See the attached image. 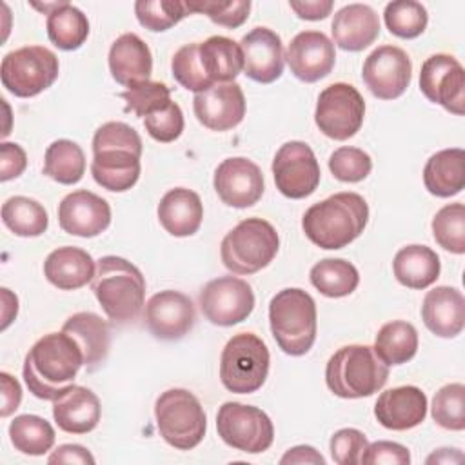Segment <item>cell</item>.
<instances>
[{"label":"cell","mask_w":465,"mask_h":465,"mask_svg":"<svg viewBox=\"0 0 465 465\" xmlns=\"http://www.w3.org/2000/svg\"><path fill=\"white\" fill-rule=\"evenodd\" d=\"M96 262L93 256L73 245L58 247L44 262V276L51 285L62 291H74L93 282Z\"/></svg>","instance_id":"cell-28"},{"label":"cell","mask_w":465,"mask_h":465,"mask_svg":"<svg viewBox=\"0 0 465 465\" xmlns=\"http://www.w3.org/2000/svg\"><path fill=\"white\" fill-rule=\"evenodd\" d=\"M56 54L44 45H25L2 58V85L18 98H31L45 91L58 78Z\"/></svg>","instance_id":"cell-10"},{"label":"cell","mask_w":465,"mask_h":465,"mask_svg":"<svg viewBox=\"0 0 465 465\" xmlns=\"http://www.w3.org/2000/svg\"><path fill=\"white\" fill-rule=\"evenodd\" d=\"M140 134L124 122H107L93 136L91 174L107 191H129L140 178Z\"/></svg>","instance_id":"cell-2"},{"label":"cell","mask_w":465,"mask_h":465,"mask_svg":"<svg viewBox=\"0 0 465 465\" xmlns=\"http://www.w3.org/2000/svg\"><path fill=\"white\" fill-rule=\"evenodd\" d=\"M160 436L178 450L194 449L205 436L207 418L200 400L187 389H167L154 403Z\"/></svg>","instance_id":"cell-8"},{"label":"cell","mask_w":465,"mask_h":465,"mask_svg":"<svg viewBox=\"0 0 465 465\" xmlns=\"http://www.w3.org/2000/svg\"><path fill=\"white\" fill-rule=\"evenodd\" d=\"M198 53L207 78L214 84H229L243 71V54L240 44L227 36H209L198 42Z\"/></svg>","instance_id":"cell-33"},{"label":"cell","mask_w":465,"mask_h":465,"mask_svg":"<svg viewBox=\"0 0 465 465\" xmlns=\"http://www.w3.org/2000/svg\"><path fill=\"white\" fill-rule=\"evenodd\" d=\"M82 367V349L67 332L60 331L35 341L25 354L22 374L33 396L53 401L73 385Z\"/></svg>","instance_id":"cell-1"},{"label":"cell","mask_w":465,"mask_h":465,"mask_svg":"<svg viewBox=\"0 0 465 465\" xmlns=\"http://www.w3.org/2000/svg\"><path fill=\"white\" fill-rule=\"evenodd\" d=\"M432 420L447 430L465 429V385L449 383L443 385L432 398L430 407Z\"/></svg>","instance_id":"cell-42"},{"label":"cell","mask_w":465,"mask_h":465,"mask_svg":"<svg viewBox=\"0 0 465 465\" xmlns=\"http://www.w3.org/2000/svg\"><path fill=\"white\" fill-rule=\"evenodd\" d=\"M62 231L80 238H94L111 223V207L102 196L80 189L73 191L58 205Z\"/></svg>","instance_id":"cell-21"},{"label":"cell","mask_w":465,"mask_h":465,"mask_svg":"<svg viewBox=\"0 0 465 465\" xmlns=\"http://www.w3.org/2000/svg\"><path fill=\"white\" fill-rule=\"evenodd\" d=\"M143 320L154 338L174 341L183 338L193 329L196 312L187 294L165 289L147 300Z\"/></svg>","instance_id":"cell-17"},{"label":"cell","mask_w":465,"mask_h":465,"mask_svg":"<svg viewBox=\"0 0 465 465\" xmlns=\"http://www.w3.org/2000/svg\"><path fill=\"white\" fill-rule=\"evenodd\" d=\"M47 463H94V456L82 445L64 443L56 450H53L47 458Z\"/></svg>","instance_id":"cell-53"},{"label":"cell","mask_w":465,"mask_h":465,"mask_svg":"<svg viewBox=\"0 0 465 465\" xmlns=\"http://www.w3.org/2000/svg\"><path fill=\"white\" fill-rule=\"evenodd\" d=\"M378 423L391 430L418 427L427 416V396L416 385H401L383 391L374 403Z\"/></svg>","instance_id":"cell-23"},{"label":"cell","mask_w":465,"mask_h":465,"mask_svg":"<svg viewBox=\"0 0 465 465\" xmlns=\"http://www.w3.org/2000/svg\"><path fill=\"white\" fill-rule=\"evenodd\" d=\"M269 323L272 338L285 354H307L318 327L312 296L298 287L278 291L269 303Z\"/></svg>","instance_id":"cell-6"},{"label":"cell","mask_w":465,"mask_h":465,"mask_svg":"<svg viewBox=\"0 0 465 465\" xmlns=\"http://www.w3.org/2000/svg\"><path fill=\"white\" fill-rule=\"evenodd\" d=\"M158 220L162 227L176 238L194 234L203 220L200 196L185 187L167 191L158 203Z\"/></svg>","instance_id":"cell-30"},{"label":"cell","mask_w":465,"mask_h":465,"mask_svg":"<svg viewBox=\"0 0 465 465\" xmlns=\"http://www.w3.org/2000/svg\"><path fill=\"white\" fill-rule=\"evenodd\" d=\"M47 36L62 51H74L89 36L87 16L69 2H56L47 13Z\"/></svg>","instance_id":"cell-34"},{"label":"cell","mask_w":465,"mask_h":465,"mask_svg":"<svg viewBox=\"0 0 465 465\" xmlns=\"http://www.w3.org/2000/svg\"><path fill=\"white\" fill-rule=\"evenodd\" d=\"M85 173V154L73 140H54L44 156V174L62 185H73Z\"/></svg>","instance_id":"cell-37"},{"label":"cell","mask_w":465,"mask_h":465,"mask_svg":"<svg viewBox=\"0 0 465 465\" xmlns=\"http://www.w3.org/2000/svg\"><path fill=\"white\" fill-rule=\"evenodd\" d=\"M171 71H173V78L182 87H185L193 93H202V91L213 87V82L207 78L202 60H200L198 42L185 44L174 53V56L171 60Z\"/></svg>","instance_id":"cell-44"},{"label":"cell","mask_w":465,"mask_h":465,"mask_svg":"<svg viewBox=\"0 0 465 465\" xmlns=\"http://www.w3.org/2000/svg\"><path fill=\"white\" fill-rule=\"evenodd\" d=\"M423 183L438 198L461 193L465 187V151L450 147L434 153L423 167Z\"/></svg>","instance_id":"cell-31"},{"label":"cell","mask_w":465,"mask_h":465,"mask_svg":"<svg viewBox=\"0 0 465 465\" xmlns=\"http://www.w3.org/2000/svg\"><path fill=\"white\" fill-rule=\"evenodd\" d=\"M218 436L229 447L260 454L272 445L274 427L271 418L254 405L225 401L216 414Z\"/></svg>","instance_id":"cell-11"},{"label":"cell","mask_w":465,"mask_h":465,"mask_svg":"<svg viewBox=\"0 0 465 465\" xmlns=\"http://www.w3.org/2000/svg\"><path fill=\"white\" fill-rule=\"evenodd\" d=\"M387 380L389 365L369 345H345L329 358L325 367L329 391L345 400L372 396L383 389Z\"/></svg>","instance_id":"cell-5"},{"label":"cell","mask_w":465,"mask_h":465,"mask_svg":"<svg viewBox=\"0 0 465 465\" xmlns=\"http://www.w3.org/2000/svg\"><path fill=\"white\" fill-rule=\"evenodd\" d=\"M0 383H2V409L0 416L7 418L11 416L22 401V387L16 378H13L9 372H0Z\"/></svg>","instance_id":"cell-52"},{"label":"cell","mask_w":465,"mask_h":465,"mask_svg":"<svg viewBox=\"0 0 465 465\" xmlns=\"http://www.w3.org/2000/svg\"><path fill=\"white\" fill-rule=\"evenodd\" d=\"M185 5L189 13H203L209 16L211 22L229 29L240 27L249 18V11H251L249 0H229V2L202 0V2H185Z\"/></svg>","instance_id":"cell-47"},{"label":"cell","mask_w":465,"mask_h":465,"mask_svg":"<svg viewBox=\"0 0 465 465\" xmlns=\"http://www.w3.org/2000/svg\"><path fill=\"white\" fill-rule=\"evenodd\" d=\"M13 447L27 456H42L54 445V429L36 414H20L9 423Z\"/></svg>","instance_id":"cell-39"},{"label":"cell","mask_w":465,"mask_h":465,"mask_svg":"<svg viewBox=\"0 0 465 465\" xmlns=\"http://www.w3.org/2000/svg\"><path fill=\"white\" fill-rule=\"evenodd\" d=\"M329 169L336 180L356 183L371 174L372 160L363 149L343 145L329 156Z\"/></svg>","instance_id":"cell-46"},{"label":"cell","mask_w":465,"mask_h":465,"mask_svg":"<svg viewBox=\"0 0 465 465\" xmlns=\"http://www.w3.org/2000/svg\"><path fill=\"white\" fill-rule=\"evenodd\" d=\"M269 349L252 332L234 334L220 356L222 385L236 394L256 392L269 374Z\"/></svg>","instance_id":"cell-9"},{"label":"cell","mask_w":465,"mask_h":465,"mask_svg":"<svg viewBox=\"0 0 465 465\" xmlns=\"http://www.w3.org/2000/svg\"><path fill=\"white\" fill-rule=\"evenodd\" d=\"M361 463L365 465H409L411 463V452L407 447L396 441H374L369 443L363 456Z\"/></svg>","instance_id":"cell-50"},{"label":"cell","mask_w":465,"mask_h":465,"mask_svg":"<svg viewBox=\"0 0 465 465\" xmlns=\"http://www.w3.org/2000/svg\"><path fill=\"white\" fill-rule=\"evenodd\" d=\"M289 7L303 20H323L332 11L331 0H305V2H289Z\"/></svg>","instance_id":"cell-54"},{"label":"cell","mask_w":465,"mask_h":465,"mask_svg":"<svg viewBox=\"0 0 465 465\" xmlns=\"http://www.w3.org/2000/svg\"><path fill=\"white\" fill-rule=\"evenodd\" d=\"M243 73L258 84H272L283 73V44L269 27H254L242 40Z\"/></svg>","instance_id":"cell-22"},{"label":"cell","mask_w":465,"mask_h":465,"mask_svg":"<svg viewBox=\"0 0 465 465\" xmlns=\"http://www.w3.org/2000/svg\"><path fill=\"white\" fill-rule=\"evenodd\" d=\"M372 349L376 356L389 367L407 363L418 351V332L409 322H389L380 327Z\"/></svg>","instance_id":"cell-35"},{"label":"cell","mask_w":465,"mask_h":465,"mask_svg":"<svg viewBox=\"0 0 465 465\" xmlns=\"http://www.w3.org/2000/svg\"><path fill=\"white\" fill-rule=\"evenodd\" d=\"M454 452H458V449H440L438 452H434L427 458V463H458V461H461L460 456L452 458Z\"/></svg>","instance_id":"cell-57"},{"label":"cell","mask_w":465,"mask_h":465,"mask_svg":"<svg viewBox=\"0 0 465 465\" xmlns=\"http://www.w3.org/2000/svg\"><path fill=\"white\" fill-rule=\"evenodd\" d=\"M183 125V113L176 102H171L163 109L154 111L153 114L143 118V127L147 134L162 143H169L180 138Z\"/></svg>","instance_id":"cell-48"},{"label":"cell","mask_w":465,"mask_h":465,"mask_svg":"<svg viewBox=\"0 0 465 465\" xmlns=\"http://www.w3.org/2000/svg\"><path fill=\"white\" fill-rule=\"evenodd\" d=\"M62 331L67 332L82 349L84 367L87 371H94L105 361L109 354L111 334L109 325L105 320H102V316L89 311L74 312L64 322Z\"/></svg>","instance_id":"cell-29"},{"label":"cell","mask_w":465,"mask_h":465,"mask_svg":"<svg viewBox=\"0 0 465 465\" xmlns=\"http://www.w3.org/2000/svg\"><path fill=\"white\" fill-rule=\"evenodd\" d=\"M102 416V405L98 396L84 387L71 385L56 400H53V418L64 432L87 434L91 432Z\"/></svg>","instance_id":"cell-26"},{"label":"cell","mask_w":465,"mask_h":465,"mask_svg":"<svg viewBox=\"0 0 465 465\" xmlns=\"http://www.w3.org/2000/svg\"><path fill=\"white\" fill-rule=\"evenodd\" d=\"M276 189L292 200L311 196L320 185V163L312 149L300 140L283 143L272 160Z\"/></svg>","instance_id":"cell-13"},{"label":"cell","mask_w":465,"mask_h":465,"mask_svg":"<svg viewBox=\"0 0 465 465\" xmlns=\"http://www.w3.org/2000/svg\"><path fill=\"white\" fill-rule=\"evenodd\" d=\"M425 327L440 338H454L465 327V298L456 287L440 285L429 291L421 303Z\"/></svg>","instance_id":"cell-25"},{"label":"cell","mask_w":465,"mask_h":465,"mask_svg":"<svg viewBox=\"0 0 465 465\" xmlns=\"http://www.w3.org/2000/svg\"><path fill=\"white\" fill-rule=\"evenodd\" d=\"M196 120L211 131H229L245 116V96L236 82L214 84L193 98Z\"/></svg>","instance_id":"cell-19"},{"label":"cell","mask_w":465,"mask_h":465,"mask_svg":"<svg viewBox=\"0 0 465 465\" xmlns=\"http://www.w3.org/2000/svg\"><path fill=\"white\" fill-rule=\"evenodd\" d=\"M203 316L220 327L236 325L252 312V287L236 276H220L203 285L198 296Z\"/></svg>","instance_id":"cell-14"},{"label":"cell","mask_w":465,"mask_h":465,"mask_svg":"<svg viewBox=\"0 0 465 465\" xmlns=\"http://www.w3.org/2000/svg\"><path fill=\"white\" fill-rule=\"evenodd\" d=\"M369 222V205L358 193H336L311 205L303 218L305 236L322 249H341L354 242Z\"/></svg>","instance_id":"cell-3"},{"label":"cell","mask_w":465,"mask_h":465,"mask_svg":"<svg viewBox=\"0 0 465 465\" xmlns=\"http://www.w3.org/2000/svg\"><path fill=\"white\" fill-rule=\"evenodd\" d=\"M432 236L440 247L452 254L465 252V205H443L432 218Z\"/></svg>","instance_id":"cell-41"},{"label":"cell","mask_w":465,"mask_h":465,"mask_svg":"<svg viewBox=\"0 0 465 465\" xmlns=\"http://www.w3.org/2000/svg\"><path fill=\"white\" fill-rule=\"evenodd\" d=\"M111 76L127 89L149 82L153 73V54L149 45L134 33L120 35L109 49Z\"/></svg>","instance_id":"cell-24"},{"label":"cell","mask_w":465,"mask_h":465,"mask_svg":"<svg viewBox=\"0 0 465 465\" xmlns=\"http://www.w3.org/2000/svg\"><path fill=\"white\" fill-rule=\"evenodd\" d=\"M213 185L220 200L234 209L254 205L265 189L262 169L249 158H225L214 171Z\"/></svg>","instance_id":"cell-18"},{"label":"cell","mask_w":465,"mask_h":465,"mask_svg":"<svg viewBox=\"0 0 465 465\" xmlns=\"http://www.w3.org/2000/svg\"><path fill=\"white\" fill-rule=\"evenodd\" d=\"M2 303H4V309H2V329H7L9 323L16 318V312H18V298L9 291V289H2Z\"/></svg>","instance_id":"cell-56"},{"label":"cell","mask_w":465,"mask_h":465,"mask_svg":"<svg viewBox=\"0 0 465 465\" xmlns=\"http://www.w3.org/2000/svg\"><path fill=\"white\" fill-rule=\"evenodd\" d=\"M332 40L343 51H363L380 35V18L367 4H349L336 11L332 24Z\"/></svg>","instance_id":"cell-27"},{"label":"cell","mask_w":465,"mask_h":465,"mask_svg":"<svg viewBox=\"0 0 465 465\" xmlns=\"http://www.w3.org/2000/svg\"><path fill=\"white\" fill-rule=\"evenodd\" d=\"M2 222L13 234L35 238L47 231L49 216L40 202L29 196H11L2 205Z\"/></svg>","instance_id":"cell-38"},{"label":"cell","mask_w":465,"mask_h":465,"mask_svg":"<svg viewBox=\"0 0 465 465\" xmlns=\"http://www.w3.org/2000/svg\"><path fill=\"white\" fill-rule=\"evenodd\" d=\"M365 116V100L360 91L345 82L325 87L316 102L314 122L318 129L332 140H349L354 136Z\"/></svg>","instance_id":"cell-12"},{"label":"cell","mask_w":465,"mask_h":465,"mask_svg":"<svg viewBox=\"0 0 465 465\" xmlns=\"http://www.w3.org/2000/svg\"><path fill=\"white\" fill-rule=\"evenodd\" d=\"M280 247L276 229L263 218H245L220 243L223 265L234 274H254L267 267Z\"/></svg>","instance_id":"cell-7"},{"label":"cell","mask_w":465,"mask_h":465,"mask_svg":"<svg viewBox=\"0 0 465 465\" xmlns=\"http://www.w3.org/2000/svg\"><path fill=\"white\" fill-rule=\"evenodd\" d=\"M285 60L298 80L312 84L332 71L336 62L334 44L322 31H302L287 45Z\"/></svg>","instance_id":"cell-20"},{"label":"cell","mask_w":465,"mask_h":465,"mask_svg":"<svg viewBox=\"0 0 465 465\" xmlns=\"http://www.w3.org/2000/svg\"><path fill=\"white\" fill-rule=\"evenodd\" d=\"M412 64L409 54L396 45L376 47L363 62L361 78L369 91L380 100H394L411 84Z\"/></svg>","instance_id":"cell-16"},{"label":"cell","mask_w":465,"mask_h":465,"mask_svg":"<svg viewBox=\"0 0 465 465\" xmlns=\"http://www.w3.org/2000/svg\"><path fill=\"white\" fill-rule=\"evenodd\" d=\"M282 465H292V463H312V465H325V458L311 445H296L289 449L282 460Z\"/></svg>","instance_id":"cell-55"},{"label":"cell","mask_w":465,"mask_h":465,"mask_svg":"<svg viewBox=\"0 0 465 465\" xmlns=\"http://www.w3.org/2000/svg\"><path fill=\"white\" fill-rule=\"evenodd\" d=\"M420 89L432 104H440L449 113H465V71L463 65L445 53H436L421 64Z\"/></svg>","instance_id":"cell-15"},{"label":"cell","mask_w":465,"mask_h":465,"mask_svg":"<svg viewBox=\"0 0 465 465\" xmlns=\"http://www.w3.org/2000/svg\"><path fill=\"white\" fill-rule=\"evenodd\" d=\"M369 441L365 434L358 429H340L331 436V456L338 465H356L361 463V456Z\"/></svg>","instance_id":"cell-49"},{"label":"cell","mask_w":465,"mask_h":465,"mask_svg":"<svg viewBox=\"0 0 465 465\" xmlns=\"http://www.w3.org/2000/svg\"><path fill=\"white\" fill-rule=\"evenodd\" d=\"M27 167L25 151L15 142L0 143V180L7 182L18 178Z\"/></svg>","instance_id":"cell-51"},{"label":"cell","mask_w":465,"mask_h":465,"mask_svg":"<svg viewBox=\"0 0 465 465\" xmlns=\"http://www.w3.org/2000/svg\"><path fill=\"white\" fill-rule=\"evenodd\" d=\"M134 15L142 27L162 33L185 18L189 9L185 2L178 0H138L134 4Z\"/></svg>","instance_id":"cell-43"},{"label":"cell","mask_w":465,"mask_h":465,"mask_svg":"<svg viewBox=\"0 0 465 465\" xmlns=\"http://www.w3.org/2000/svg\"><path fill=\"white\" fill-rule=\"evenodd\" d=\"M120 98L125 100V113H134L140 118H145L173 102L171 89L165 84L153 80L120 93Z\"/></svg>","instance_id":"cell-45"},{"label":"cell","mask_w":465,"mask_h":465,"mask_svg":"<svg viewBox=\"0 0 465 465\" xmlns=\"http://www.w3.org/2000/svg\"><path fill=\"white\" fill-rule=\"evenodd\" d=\"M383 20L391 35L398 38H416L420 36L429 22L427 9L414 0H396L389 2L383 11Z\"/></svg>","instance_id":"cell-40"},{"label":"cell","mask_w":465,"mask_h":465,"mask_svg":"<svg viewBox=\"0 0 465 465\" xmlns=\"http://www.w3.org/2000/svg\"><path fill=\"white\" fill-rule=\"evenodd\" d=\"M91 289L107 318L124 325L138 318L145 305V278L136 265L120 256L96 260Z\"/></svg>","instance_id":"cell-4"},{"label":"cell","mask_w":465,"mask_h":465,"mask_svg":"<svg viewBox=\"0 0 465 465\" xmlns=\"http://www.w3.org/2000/svg\"><path fill=\"white\" fill-rule=\"evenodd\" d=\"M312 287L327 298H343L360 283L358 269L343 258H323L309 272Z\"/></svg>","instance_id":"cell-36"},{"label":"cell","mask_w":465,"mask_h":465,"mask_svg":"<svg viewBox=\"0 0 465 465\" xmlns=\"http://www.w3.org/2000/svg\"><path fill=\"white\" fill-rule=\"evenodd\" d=\"M392 271L396 280L409 289H427L440 278V256L427 245L401 247L394 260Z\"/></svg>","instance_id":"cell-32"}]
</instances>
